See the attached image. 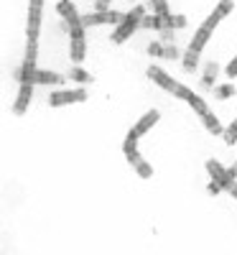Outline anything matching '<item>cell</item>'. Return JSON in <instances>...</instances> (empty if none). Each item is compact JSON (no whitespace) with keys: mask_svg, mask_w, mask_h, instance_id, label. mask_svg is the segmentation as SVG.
I'll list each match as a JSON object with an SVG mask.
<instances>
[{"mask_svg":"<svg viewBox=\"0 0 237 255\" xmlns=\"http://www.w3.org/2000/svg\"><path fill=\"white\" fill-rule=\"evenodd\" d=\"M41 13H44V0H31L28 3V38H38Z\"/></svg>","mask_w":237,"mask_h":255,"instance_id":"cell-5","label":"cell"},{"mask_svg":"<svg viewBox=\"0 0 237 255\" xmlns=\"http://www.w3.org/2000/svg\"><path fill=\"white\" fill-rule=\"evenodd\" d=\"M227 77H230V79H235V77H237V56L230 61V67H227Z\"/></svg>","mask_w":237,"mask_h":255,"instance_id":"cell-25","label":"cell"},{"mask_svg":"<svg viewBox=\"0 0 237 255\" xmlns=\"http://www.w3.org/2000/svg\"><path fill=\"white\" fill-rule=\"evenodd\" d=\"M230 191H232V197H235V199H237V184H235V186H232V189H230Z\"/></svg>","mask_w":237,"mask_h":255,"instance_id":"cell-29","label":"cell"},{"mask_svg":"<svg viewBox=\"0 0 237 255\" xmlns=\"http://www.w3.org/2000/svg\"><path fill=\"white\" fill-rule=\"evenodd\" d=\"M122 151H125V156H127V161L133 163V168L143 176V179H148L150 174H153V168H150L145 161H143V156L138 153V145H135V140L133 138H125V143H122Z\"/></svg>","mask_w":237,"mask_h":255,"instance_id":"cell-2","label":"cell"},{"mask_svg":"<svg viewBox=\"0 0 237 255\" xmlns=\"http://www.w3.org/2000/svg\"><path fill=\"white\" fill-rule=\"evenodd\" d=\"M214 26H217V23H214L212 18H207L204 23L199 26L197 36L191 38V44H189V49H191V51H202V49H204V44H207V41H209V36H212V31H214Z\"/></svg>","mask_w":237,"mask_h":255,"instance_id":"cell-8","label":"cell"},{"mask_svg":"<svg viewBox=\"0 0 237 255\" xmlns=\"http://www.w3.org/2000/svg\"><path fill=\"white\" fill-rule=\"evenodd\" d=\"M150 5H153V10L158 15H168V5H166V0H150Z\"/></svg>","mask_w":237,"mask_h":255,"instance_id":"cell-22","label":"cell"},{"mask_svg":"<svg viewBox=\"0 0 237 255\" xmlns=\"http://www.w3.org/2000/svg\"><path fill=\"white\" fill-rule=\"evenodd\" d=\"M31 82H20V90H18V100L13 102V115H23L28 110V102H31Z\"/></svg>","mask_w":237,"mask_h":255,"instance_id":"cell-9","label":"cell"},{"mask_svg":"<svg viewBox=\"0 0 237 255\" xmlns=\"http://www.w3.org/2000/svg\"><path fill=\"white\" fill-rule=\"evenodd\" d=\"M197 61H199V51L186 49V54H184V69L186 72H194V69H197Z\"/></svg>","mask_w":237,"mask_h":255,"instance_id":"cell-15","label":"cell"},{"mask_svg":"<svg viewBox=\"0 0 237 255\" xmlns=\"http://www.w3.org/2000/svg\"><path fill=\"white\" fill-rule=\"evenodd\" d=\"M158 118H161V115H158V110H150V113H145V115H143V118H140V120L135 123V128H133V130L127 133V138L138 140V138H140L143 133H148L150 128H153V125L158 123Z\"/></svg>","mask_w":237,"mask_h":255,"instance_id":"cell-7","label":"cell"},{"mask_svg":"<svg viewBox=\"0 0 237 255\" xmlns=\"http://www.w3.org/2000/svg\"><path fill=\"white\" fill-rule=\"evenodd\" d=\"M38 38H28V49H26V61H33L36 64V54H38Z\"/></svg>","mask_w":237,"mask_h":255,"instance_id":"cell-19","label":"cell"},{"mask_svg":"<svg viewBox=\"0 0 237 255\" xmlns=\"http://www.w3.org/2000/svg\"><path fill=\"white\" fill-rule=\"evenodd\" d=\"M217 72H220V67H217L214 61H209L207 67H204V77H202V84H204V87H212V84H214V77H217Z\"/></svg>","mask_w":237,"mask_h":255,"instance_id":"cell-12","label":"cell"},{"mask_svg":"<svg viewBox=\"0 0 237 255\" xmlns=\"http://www.w3.org/2000/svg\"><path fill=\"white\" fill-rule=\"evenodd\" d=\"M56 10H59V13H61L64 18H67V20L77 15V10H74V5H72V0H61V3L56 5Z\"/></svg>","mask_w":237,"mask_h":255,"instance_id":"cell-17","label":"cell"},{"mask_svg":"<svg viewBox=\"0 0 237 255\" xmlns=\"http://www.w3.org/2000/svg\"><path fill=\"white\" fill-rule=\"evenodd\" d=\"M140 20H143V8L135 5V8L118 23V28H115V33H113V41H115V44H122V41L140 26Z\"/></svg>","mask_w":237,"mask_h":255,"instance_id":"cell-1","label":"cell"},{"mask_svg":"<svg viewBox=\"0 0 237 255\" xmlns=\"http://www.w3.org/2000/svg\"><path fill=\"white\" fill-rule=\"evenodd\" d=\"M148 54H153V56H163V46H161V44H150V46H148Z\"/></svg>","mask_w":237,"mask_h":255,"instance_id":"cell-26","label":"cell"},{"mask_svg":"<svg viewBox=\"0 0 237 255\" xmlns=\"http://www.w3.org/2000/svg\"><path fill=\"white\" fill-rule=\"evenodd\" d=\"M230 171H232V174H235V176H237V161H235V166H232V168H230Z\"/></svg>","mask_w":237,"mask_h":255,"instance_id":"cell-30","label":"cell"},{"mask_svg":"<svg viewBox=\"0 0 237 255\" xmlns=\"http://www.w3.org/2000/svg\"><path fill=\"white\" fill-rule=\"evenodd\" d=\"M174 95H176L179 100H189V97H191L194 92H191L189 87H184V84H176V90H174Z\"/></svg>","mask_w":237,"mask_h":255,"instance_id":"cell-23","label":"cell"},{"mask_svg":"<svg viewBox=\"0 0 237 255\" xmlns=\"http://www.w3.org/2000/svg\"><path fill=\"white\" fill-rule=\"evenodd\" d=\"M207 171L212 174V179H214V181H217L222 189H227V191H230V189L237 184V181H235L237 176H235L232 171H225V168H222L217 161H214V158H212V161H207Z\"/></svg>","mask_w":237,"mask_h":255,"instance_id":"cell-3","label":"cell"},{"mask_svg":"<svg viewBox=\"0 0 237 255\" xmlns=\"http://www.w3.org/2000/svg\"><path fill=\"white\" fill-rule=\"evenodd\" d=\"M161 38L171 44V38H174V28H161Z\"/></svg>","mask_w":237,"mask_h":255,"instance_id":"cell-27","label":"cell"},{"mask_svg":"<svg viewBox=\"0 0 237 255\" xmlns=\"http://www.w3.org/2000/svg\"><path fill=\"white\" fill-rule=\"evenodd\" d=\"M204 125H207V130L214 133V135L222 133V125H220V120H217V115H214V113H207L204 115Z\"/></svg>","mask_w":237,"mask_h":255,"instance_id":"cell-14","label":"cell"},{"mask_svg":"<svg viewBox=\"0 0 237 255\" xmlns=\"http://www.w3.org/2000/svg\"><path fill=\"white\" fill-rule=\"evenodd\" d=\"M13 79H15V82H23V64L13 69Z\"/></svg>","mask_w":237,"mask_h":255,"instance_id":"cell-28","label":"cell"},{"mask_svg":"<svg viewBox=\"0 0 237 255\" xmlns=\"http://www.w3.org/2000/svg\"><path fill=\"white\" fill-rule=\"evenodd\" d=\"M235 123H237V120H235Z\"/></svg>","mask_w":237,"mask_h":255,"instance_id":"cell-31","label":"cell"},{"mask_svg":"<svg viewBox=\"0 0 237 255\" xmlns=\"http://www.w3.org/2000/svg\"><path fill=\"white\" fill-rule=\"evenodd\" d=\"M225 143H237V123H232L230 128H227V130H225Z\"/></svg>","mask_w":237,"mask_h":255,"instance_id":"cell-21","label":"cell"},{"mask_svg":"<svg viewBox=\"0 0 237 255\" xmlns=\"http://www.w3.org/2000/svg\"><path fill=\"white\" fill-rule=\"evenodd\" d=\"M186 102H189V105H191V110H197V113H199V115H202V118H204V115H207V113H209V108H207V102H204V100H202V97H197V95H191V97H189V100H186Z\"/></svg>","mask_w":237,"mask_h":255,"instance_id":"cell-16","label":"cell"},{"mask_svg":"<svg viewBox=\"0 0 237 255\" xmlns=\"http://www.w3.org/2000/svg\"><path fill=\"white\" fill-rule=\"evenodd\" d=\"M214 95H217L220 100H227V97H232V95H235V84H222V87H217V90H214Z\"/></svg>","mask_w":237,"mask_h":255,"instance_id":"cell-20","label":"cell"},{"mask_svg":"<svg viewBox=\"0 0 237 255\" xmlns=\"http://www.w3.org/2000/svg\"><path fill=\"white\" fill-rule=\"evenodd\" d=\"M148 77L153 79L161 90H168V92H174V90H176V82L171 79L163 69H158V67H148Z\"/></svg>","mask_w":237,"mask_h":255,"instance_id":"cell-10","label":"cell"},{"mask_svg":"<svg viewBox=\"0 0 237 255\" xmlns=\"http://www.w3.org/2000/svg\"><path fill=\"white\" fill-rule=\"evenodd\" d=\"M125 15H120L118 10H102V13H90V15H82V26L90 28V26H100V23H120Z\"/></svg>","mask_w":237,"mask_h":255,"instance_id":"cell-4","label":"cell"},{"mask_svg":"<svg viewBox=\"0 0 237 255\" xmlns=\"http://www.w3.org/2000/svg\"><path fill=\"white\" fill-rule=\"evenodd\" d=\"M232 8H235V0H220V5L214 8V13H212L209 18L214 20V23H220V20H222V18H225Z\"/></svg>","mask_w":237,"mask_h":255,"instance_id":"cell-11","label":"cell"},{"mask_svg":"<svg viewBox=\"0 0 237 255\" xmlns=\"http://www.w3.org/2000/svg\"><path fill=\"white\" fill-rule=\"evenodd\" d=\"M36 82H38V84H59V82H61V74L38 69V72H36Z\"/></svg>","mask_w":237,"mask_h":255,"instance_id":"cell-13","label":"cell"},{"mask_svg":"<svg viewBox=\"0 0 237 255\" xmlns=\"http://www.w3.org/2000/svg\"><path fill=\"white\" fill-rule=\"evenodd\" d=\"M163 56H168V59H179V49H176V46H171V44H168V46L163 49Z\"/></svg>","mask_w":237,"mask_h":255,"instance_id":"cell-24","label":"cell"},{"mask_svg":"<svg viewBox=\"0 0 237 255\" xmlns=\"http://www.w3.org/2000/svg\"><path fill=\"white\" fill-rule=\"evenodd\" d=\"M69 77H72V79H79V82H95V77H92V74H87V72L79 69V67H74V69L69 72Z\"/></svg>","mask_w":237,"mask_h":255,"instance_id":"cell-18","label":"cell"},{"mask_svg":"<svg viewBox=\"0 0 237 255\" xmlns=\"http://www.w3.org/2000/svg\"><path fill=\"white\" fill-rule=\"evenodd\" d=\"M87 100V92L84 90H61V92H54L49 105L51 108H61V105H69V102H82Z\"/></svg>","mask_w":237,"mask_h":255,"instance_id":"cell-6","label":"cell"}]
</instances>
